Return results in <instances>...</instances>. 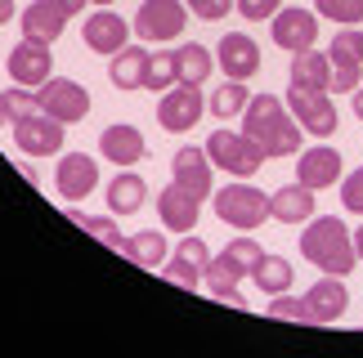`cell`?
Segmentation results:
<instances>
[{
    "instance_id": "12",
    "label": "cell",
    "mask_w": 363,
    "mask_h": 358,
    "mask_svg": "<svg viewBox=\"0 0 363 358\" xmlns=\"http://www.w3.org/2000/svg\"><path fill=\"white\" fill-rule=\"evenodd\" d=\"M13 144L27 157H54L63 148V121H54L50 112H32V117L13 121Z\"/></svg>"
},
{
    "instance_id": "13",
    "label": "cell",
    "mask_w": 363,
    "mask_h": 358,
    "mask_svg": "<svg viewBox=\"0 0 363 358\" xmlns=\"http://www.w3.org/2000/svg\"><path fill=\"white\" fill-rule=\"evenodd\" d=\"M81 36H86V50L113 59L117 50H125V40H130V23H125L121 13H113V9H94L90 18L81 23Z\"/></svg>"
},
{
    "instance_id": "30",
    "label": "cell",
    "mask_w": 363,
    "mask_h": 358,
    "mask_svg": "<svg viewBox=\"0 0 363 358\" xmlns=\"http://www.w3.org/2000/svg\"><path fill=\"white\" fill-rule=\"evenodd\" d=\"M171 86H179V67H175V50H162L148 59V72H144V90H157L166 94Z\"/></svg>"
},
{
    "instance_id": "10",
    "label": "cell",
    "mask_w": 363,
    "mask_h": 358,
    "mask_svg": "<svg viewBox=\"0 0 363 358\" xmlns=\"http://www.w3.org/2000/svg\"><path fill=\"white\" fill-rule=\"evenodd\" d=\"M9 76H13V86H27V90H40L45 81L54 76V54L45 40H18V45L9 50Z\"/></svg>"
},
{
    "instance_id": "16",
    "label": "cell",
    "mask_w": 363,
    "mask_h": 358,
    "mask_svg": "<svg viewBox=\"0 0 363 358\" xmlns=\"http://www.w3.org/2000/svg\"><path fill=\"white\" fill-rule=\"evenodd\" d=\"M94 179H99V166H94L90 153H67L59 157V175H54V184L67 202H86L94 192Z\"/></svg>"
},
{
    "instance_id": "31",
    "label": "cell",
    "mask_w": 363,
    "mask_h": 358,
    "mask_svg": "<svg viewBox=\"0 0 363 358\" xmlns=\"http://www.w3.org/2000/svg\"><path fill=\"white\" fill-rule=\"evenodd\" d=\"M269 318H287V323H305V327H318L314 309H310V300H305V296H287V291L269 300Z\"/></svg>"
},
{
    "instance_id": "25",
    "label": "cell",
    "mask_w": 363,
    "mask_h": 358,
    "mask_svg": "<svg viewBox=\"0 0 363 358\" xmlns=\"http://www.w3.org/2000/svg\"><path fill=\"white\" fill-rule=\"evenodd\" d=\"M144 197H148V184L135 171H121L113 184H108V211L113 215H135L139 206H144Z\"/></svg>"
},
{
    "instance_id": "43",
    "label": "cell",
    "mask_w": 363,
    "mask_h": 358,
    "mask_svg": "<svg viewBox=\"0 0 363 358\" xmlns=\"http://www.w3.org/2000/svg\"><path fill=\"white\" fill-rule=\"evenodd\" d=\"M354 117H359V121H363V86H359V90H354Z\"/></svg>"
},
{
    "instance_id": "37",
    "label": "cell",
    "mask_w": 363,
    "mask_h": 358,
    "mask_svg": "<svg viewBox=\"0 0 363 358\" xmlns=\"http://www.w3.org/2000/svg\"><path fill=\"white\" fill-rule=\"evenodd\" d=\"M341 206H345L350 215H363V166L341 179Z\"/></svg>"
},
{
    "instance_id": "14",
    "label": "cell",
    "mask_w": 363,
    "mask_h": 358,
    "mask_svg": "<svg viewBox=\"0 0 363 358\" xmlns=\"http://www.w3.org/2000/svg\"><path fill=\"white\" fill-rule=\"evenodd\" d=\"M157 215L171 233H193V224L202 219V202L193 197L184 184H166L157 192Z\"/></svg>"
},
{
    "instance_id": "35",
    "label": "cell",
    "mask_w": 363,
    "mask_h": 358,
    "mask_svg": "<svg viewBox=\"0 0 363 358\" xmlns=\"http://www.w3.org/2000/svg\"><path fill=\"white\" fill-rule=\"evenodd\" d=\"M162 278L171 282V287H184V291H198V287H202V269L193 265V260L175 255L171 265H162Z\"/></svg>"
},
{
    "instance_id": "8",
    "label": "cell",
    "mask_w": 363,
    "mask_h": 358,
    "mask_svg": "<svg viewBox=\"0 0 363 358\" xmlns=\"http://www.w3.org/2000/svg\"><path fill=\"white\" fill-rule=\"evenodd\" d=\"M287 108L301 121V130H310L314 139H332L337 134V108H332L328 90H301L287 86Z\"/></svg>"
},
{
    "instance_id": "32",
    "label": "cell",
    "mask_w": 363,
    "mask_h": 358,
    "mask_svg": "<svg viewBox=\"0 0 363 358\" xmlns=\"http://www.w3.org/2000/svg\"><path fill=\"white\" fill-rule=\"evenodd\" d=\"M220 255H225L229 265L238 269V278H251V269H256V260H260L264 251H260V246L251 242V238H233L229 246H220Z\"/></svg>"
},
{
    "instance_id": "40",
    "label": "cell",
    "mask_w": 363,
    "mask_h": 358,
    "mask_svg": "<svg viewBox=\"0 0 363 358\" xmlns=\"http://www.w3.org/2000/svg\"><path fill=\"white\" fill-rule=\"evenodd\" d=\"M216 300H225V305H233V309H247V296L238 291V282H225V287H206Z\"/></svg>"
},
{
    "instance_id": "18",
    "label": "cell",
    "mask_w": 363,
    "mask_h": 358,
    "mask_svg": "<svg viewBox=\"0 0 363 358\" xmlns=\"http://www.w3.org/2000/svg\"><path fill=\"white\" fill-rule=\"evenodd\" d=\"M99 153L113 161V166L130 171V166H139V161L148 157V144H144V134H139L135 126H108L99 134Z\"/></svg>"
},
{
    "instance_id": "17",
    "label": "cell",
    "mask_w": 363,
    "mask_h": 358,
    "mask_svg": "<svg viewBox=\"0 0 363 358\" xmlns=\"http://www.w3.org/2000/svg\"><path fill=\"white\" fill-rule=\"evenodd\" d=\"M296 179H301V184H310L314 192L328 188V184H337V179H341V153H337L332 144L305 148L301 161H296Z\"/></svg>"
},
{
    "instance_id": "2",
    "label": "cell",
    "mask_w": 363,
    "mask_h": 358,
    "mask_svg": "<svg viewBox=\"0 0 363 358\" xmlns=\"http://www.w3.org/2000/svg\"><path fill=\"white\" fill-rule=\"evenodd\" d=\"M301 251L318 273H332V278H345V273H354V265H359L354 233L345 229V219H337V215L310 219L305 233H301Z\"/></svg>"
},
{
    "instance_id": "7",
    "label": "cell",
    "mask_w": 363,
    "mask_h": 358,
    "mask_svg": "<svg viewBox=\"0 0 363 358\" xmlns=\"http://www.w3.org/2000/svg\"><path fill=\"white\" fill-rule=\"evenodd\" d=\"M36 94H40V112H50L54 121H63V126H72V121H86V117H90V90L81 86V81L50 76Z\"/></svg>"
},
{
    "instance_id": "1",
    "label": "cell",
    "mask_w": 363,
    "mask_h": 358,
    "mask_svg": "<svg viewBox=\"0 0 363 358\" xmlns=\"http://www.w3.org/2000/svg\"><path fill=\"white\" fill-rule=\"evenodd\" d=\"M242 134L260 148L264 157H291L301 148V121L283 108L274 94H256L242 108Z\"/></svg>"
},
{
    "instance_id": "4",
    "label": "cell",
    "mask_w": 363,
    "mask_h": 358,
    "mask_svg": "<svg viewBox=\"0 0 363 358\" xmlns=\"http://www.w3.org/2000/svg\"><path fill=\"white\" fill-rule=\"evenodd\" d=\"M206 157H211V166L238 175V179H251L264 161H269L242 130H216V134H206Z\"/></svg>"
},
{
    "instance_id": "15",
    "label": "cell",
    "mask_w": 363,
    "mask_h": 358,
    "mask_svg": "<svg viewBox=\"0 0 363 358\" xmlns=\"http://www.w3.org/2000/svg\"><path fill=\"white\" fill-rule=\"evenodd\" d=\"M216 59H220V72H229V81H247V76L260 72V50H256V40H251L247 32L220 36Z\"/></svg>"
},
{
    "instance_id": "28",
    "label": "cell",
    "mask_w": 363,
    "mask_h": 358,
    "mask_svg": "<svg viewBox=\"0 0 363 358\" xmlns=\"http://www.w3.org/2000/svg\"><path fill=\"white\" fill-rule=\"evenodd\" d=\"M175 67H179V81H189V86H202L206 76H211V67H216V54L198 45V40H189L184 50H175Z\"/></svg>"
},
{
    "instance_id": "38",
    "label": "cell",
    "mask_w": 363,
    "mask_h": 358,
    "mask_svg": "<svg viewBox=\"0 0 363 358\" xmlns=\"http://www.w3.org/2000/svg\"><path fill=\"white\" fill-rule=\"evenodd\" d=\"M233 9H238L242 18L260 23V18H274V13L283 9V0H233Z\"/></svg>"
},
{
    "instance_id": "29",
    "label": "cell",
    "mask_w": 363,
    "mask_h": 358,
    "mask_svg": "<svg viewBox=\"0 0 363 358\" xmlns=\"http://www.w3.org/2000/svg\"><path fill=\"white\" fill-rule=\"evenodd\" d=\"M247 103H251L247 81H225V86L211 90V99H206V112H216V117H238Z\"/></svg>"
},
{
    "instance_id": "9",
    "label": "cell",
    "mask_w": 363,
    "mask_h": 358,
    "mask_svg": "<svg viewBox=\"0 0 363 358\" xmlns=\"http://www.w3.org/2000/svg\"><path fill=\"white\" fill-rule=\"evenodd\" d=\"M184 13H189L184 0H144L135 13V36L175 40V36H184Z\"/></svg>"
},
{
    "instance_id": "33",
    "label": "cell",
    "mask_w": 363,
    "mask_h": 358,
    "mask_svg": "<svg viewBox=\"0 0 363 358\" xmlns=\"http://www.w3.org/2000/svg\"><path fill=\"white\" fill-rule=\"evenodd\" d=\"M77 219V224L81 229H86L90 233V238H99L104 246H108V251H121V246H125V238H121V229H117V219H99V215H72Z\"/></svg>"
},
{
    "instance_id": "11",
    "label": "cell",
    "mask_w": 363,
    "mask_h": 358,
    "mask_svg": "<svg viewBox=\"0 0 363 358\" xmlns=\"http://www.w3.org/2000/svg\"><path fill=\"white\" fill-rule=\"evenodd\" d=\"M269 36H274V45L287 50V54L310 50L314 40H318V13L314 9H301V5L278 9L274 18H269Z\"/></svg>"
},
{
    "instance_id": "21",
    "label": "cell",
    "mask_w": 363,
    "mask_h": 358,
    "mask_svg": "<svg viewBox=\"0 0 363 358\" xmlns=\"http://www.w3.org/2000/svg\"><path fill=\"white\" fill-rule=\"evenodd\" d=\"M314 215V188L310 184H283L269 192V219L278 224H305V219Z\"/></svg>"
},
{
    "instance_id": "39",
    "label": "cell",
    "mask_w": 363,
    "mask_h": 358,
    "mask_svg": "<svg viewBox=\"0 0 363 358\" xmlns=\"http://www.w3.org/2000/svg\"><path fill=\"white\" fill-rule=\"evenodd\" d=\"M184 5H189V13H198L202 23H220L233 9V0H184Z\"/></svg>"
},
{
    "instance_id": "5",
    "label": "cell",
    "mask_w": 363,
    "mask_h": 358,
    "mask_svg": "<svg viewBox=\"0 0 363 358\" xmlns=\"http://www.w3.org/2000/svg\"><path fill=\"white\" fill-rule=\"evenodd\" d=\"M202 112H206L202 90L189 86V81H179V86H171V90L162 94V103H157V126H162L166 134H189V130L202 121Z\"/></svg>"
},
{
    "instance_id": "34",
    "label": "cell",
    "mask_w": 363,
    "mask_h": 358,
    "mask_svg": "<svg viewBox=\"0 0 363 358\" xmlns=\"http://www.w3.org/2000/svg\"><path fill=\"white\" fill-rule=\"evenodd\" d=\"M314 13H323L328 23L354 27V23H363V0H314Z\"/></svg>"
},
{
    "instance_id": "24",
    "label": "cell",
    "mask_w": 363,
    "mask_h": 358,
    "mask_svg": "<svg viewBox=\"0 0 363 358\" xmlns=\"http://www.w3.org/2000/svg\"><path fill=\"white\" fill-rule=\"evenodd\" d=\"M144 72H148V54L139 45H125L108 59V81L117 90H144Z\"/></svg>"
},
{
    "instance_id": "19",
    "label": "cell",
    "mask_w": 363,
    "mask_h": 358,
    "mask_svg": "<svg viewBox=\"0 0 363 358\" xmlns=\"http://www.w3.org/2000/svg\"><path fill=\"white\" fill-rule=\"evenodd\" d=\"M171 171H175V184H184L198 202L211 197V157H206V148H179L171 157Z\"/></svg>"
},
{
    "instance_id": "3",
    "label": "cell",
    "mask_w": 363,
    "mask_h": 358,
    "mask_svg": "<svg viewBox=\"0 0 363 358\" xmlns=\"http://www.w3.org/2000/svg\"><path fill=\"white\" fill-rule=\"evenodd\" d=\"M211 202H216V215L225 219V224L233 229H260L264 219H269V192H260L256 184H225L220 192H211Z\"/></svg>"
},
{
    "instance_id": "22",
    "label": "cell",
    "mask_w": 363,
    "mask_h": 358,
    "mask_svg": "<svg viewBox=\"0 0 363 358\" xmlns=\"http://www.w3.org/2000/svg\"><path fill=\"white\" fill-rule=\"evenodd\" d=\"M305 300H310V309H314V318L318 327L323 323H337L345 309H350V291H345V282L341 278H332V273H323L310 291H305Z\"/></svg>"
},
{
    "instance_id": "42",
    "label": "cell",
    "mask_w": 363,
    "mask_h": 358,
    "mask_svg": "<svg viewBox=\"0 0 363 358\" xmlns=\"http://www.w3.org/2000/svg\"><path fill=\"white\" fill-rule=\"evenodd\" d=\"M13 18V0H0V27H5Z\"/></svg>"
},
{
    "instance_id": "26",
    "label": "cell",
    "mask_w": 363,
    "mask_h": 358,
    "mask_svg": "<svg viewBox=\"0 0 363 358\" xmlns=\"http://www.w3.org/2000/svg\"><path fill=\"white\" fill-rule=\"evenodd\" d=\"M121 255H125V260H135L139 269H162V265H166V238H162L157 229L135 233V238H125Z\"/></svg>"
},
{
    "instance_id": "46",
    "label": "cell",
    "mask_w": 363,
    "mask_h": 358,
    "mask_svg": "<svg viewBox=\"0 0 363 358\" xmlns=\"http://www.w3.org/2000/svg\"><path fill=\"white\" fill-rule=\"evenodd\" d=\"M90 5H99V9H108V5H113V0H90Z\"/></svg>"
},
{
    "instance_id": "41",
    "label": "cell",
    "mask_w": 363,
    "mask_h": 358,
    "mask_svg": "<svg viewBox=\"0 0 363 358\" xmlns=\"http://www.w3.org/2000/svg\"><path fill=\"white\" fill-rule=\"evenodd\" d=\"M54 5H63V9H67V13H72V18H77V13L90 5V0H54Z\"/></svg>"
},
{
    "instance_id": "6",
    "label": "cell",
    "mask_w": 363,
    "mask_h": 358,
    "mask_svg": "<svg viewBox=\"0 0 363 358\" xmlns=\"http://www.w3.org/2000/svg\"><path fill=\"white\" fill-rule=\"evenodd\" d=\"M328 63H332V86L337 94H354L359 90V72H363V32L345 27L328 40Z\"/></svg>"
},
{
    "instance_id": "44",
    "label": "cell",
    "mask_w": 363,
    "mask_h": 358,
    "mask_svg": "<svg viewBox=\"0 0 363 358\" xmlns=\"http://www.w3.org/2000/svg\"><path fill=\"white\" fill-rule=\"evenodd\" d=\"M354 251H359V260H363V224L354 229Z\"/></svg>"
},
{
    "instance_id": "23",
    "label": "cell",
    "mask_w": 363,
    "mask_h": 358,
    "mask_svg": "<svg viewBox=\"0 0 363 358\" xmlns=\"http://www.w3.org/2000/svg\"><path fill=\"white\" fill-rule=\"evenodd\" d=\"M291 86H301V90H328L332 86V63H328V54L323 50H301V54H291Z\"/></svg>"
},
{
    "instance_id": "36",
    "label": "cell",
    "mask_w": 363,
    "mask_h": 358,
    "mask_svg": "<svg viewBox=\"0 0 363 358\" xmlns=\"http://www.w3.org/2000/svg\"><path fill=\"white\" fill-rule=\"evenodd\" d=\"M0 99H5V112H9V121H23V117L40 112V94H32L27 86H13V90H5Z\"/></svg>"
},
{
    "instance_id": "45",
    "label": "cell",
    "mask_w": 363,
    "mask_h": 358,
    "mask_svg": "<svg viewBox=\"0 0 363 358\" xmlns=\"http://www.w3.org/2000/svg\"><path fill=\"white\" fill-rule=\"evenodd\" d=\"M5 121H9V112H5V99H0V126H5Z\"/></svg>"
},
{
    "instance_id": "27",
    "label": "cell",
    "mask_w": 363,
    "mask_h": 358,
    "mask_svg": "<svg viewBox=\"0 0 363 358\" xmlns=\"http://www.w3.org/2000/svg\"><path fill=\"white\" fill-rule=\"evenodd\" d=\"M251 278H256V287H260V291H269V296L291 291V265H287L283 255H274V251H264V255L256 260Z\"/></svg>"
},
{
    "instance_id": "20",
    "label": "cell",
    "mask_w": 363,
    "mask_h": 358,
    "mask_svg": "<svg viewBox=\"0 0 363 358\" xmlns=\"http://www.w3.org/2000/svg\"><path fill=\"white\" fill-rule=\"evenodd\" d=\"M67 13L63 5H54V0H32V5L23 9V36L27 40H45V45H54V40L63 36V27H67Z\"/></svg>"
}]
</instances>
